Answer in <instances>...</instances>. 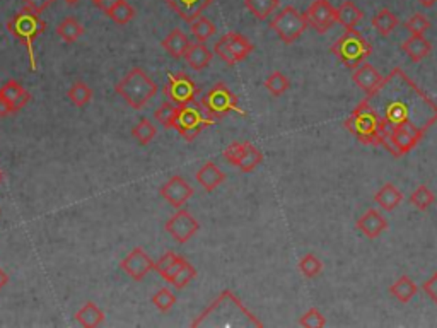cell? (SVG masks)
<instances>
[{
	"mask_svg": "<svg viewBox=\"0 0 437 328\" xmlns=\"http://www.w3.org/2000/svg\"><path fill=\"white\" fill-rule=\"evenodd\" d=\"M359 104L374 120L383 149H388L398 125L415 124L429 130L437 121V104L398 67Z\"/></svg>",
	"mask_w": 437,
	"mask_h": 328,
	"instance_id": "obj_1",
	"label": "cell"
},
{
	"mask_svg": "<svg viewBox=\"0 0 437 328\" xmlns=\"http://www.w3.org/2000/svg\"><path fill=\"white\" fill-rule=\"evenodd\" d=\"M191 327H214V328H231V327H256L261 328V323L250 309L241 303L233 291L226 289L218 294L207 309L200 313L191 322Z\"/></svg>",
	"mask_w": 437,
	"mask_h": 328,
	"instance_id": "obj_2",
	"label": "cell"
},
{
	"mask_svg": "<svg viewBox=\"0 0 437 328\" xmlns=\"http://www.w3.org/2000/svg\"><path fill=\"white\" fill-rule=\"evenodd\" d=\"M7 31L14 36L17 41H21L28 50V59H29V67L31 72L38 71L36 65V56H34V48L33 43L34 39L41 36L46 29V23L39 17L36 12L29 11L28 7L21 9L17 14H14L11 19L7 21Z\"/></svg>",
	"mask_w": 437,
	"mask_h": 328,
	"instance_id": "obj_3",
	"label": "cell"
},
{
	"mask_svg": "<svg viewBox=\"0 0 437 328\" xmlns=\"http://www.w3.org/2000/svg\"><path fill=\"white\" fill-rule=\"evenodd\" d=\"M118 93L134 109H144L157 94V84L141 67L130 69V72L115 86Z\"/></svg>",
	"mask_w": 437,
	"mask_h": 328,
	"instance_id": "obj_4",
	"label": "cell"
},
{
	"mask_svg": "<svg viewBox=\"0 0 437 328\" xmlns=\"http://www.w3.org/2000/svg\"><path fill=\"white\" fill-rule=\"evenodd\" d=\"M331 54L342 62L345 67L356 71L361 64L366 62V59L373 54V46L364 38V34L357 29L345 31L343 36H340L331 45Z\"/></svg>",
	"mask_w": 437,
	"mask_h": 328,
	"instance_id": "obj_5",
	"label": "cell"
},
{
	"mask_svg": "<svg viewBox=\"0 0 437 328\" xmlns=\"http://www.w3.org/2000/svg\"><path fill=\"white\" fill-rule=\"evenodd\" d=\"M200 103H202L205 113H207L209 116L216 118V120H221V118L229 115V113H238V115L246 116V113L239 106L238 96H236L224 82H217L216 86H212L211 89L202 96V101Z\"/></svg>",
	"mask_w": 437,
	"mask_h": 328,
	"instance_id": "obj_6",
	"label": "cell"
},
{
	"mask_svg": "<svg viewBox=\"0 0 437 328\" xmlns=\"http://www.w3.org/2000/svg\"><path fill=\"white\" fill-rule=\"evenodd\" d=\"M308 19L306 14H301L296 7L286 6L277 16L270 21V29L282 39L286 45H292L303 36L308 29Z\"/></svg>",
	"mask_w": 437,
	"mask_h": 328,
	"instance_id": "obj_7",
	"label": "cell"
},
{
	"mask_svg": "<svg viewBox=\"0 0 437 328\" xmlns=\"http://www.w3.org/2000/svg\"><path fill=\"white\" fill-rule=\"evenodd\" d=\"M214 121H216V118L205 116L200 108L191 106V104H181L176 109V120H174L173 129L186 142H194L207 126L214 125Z\"/></svg>",
	"mask_w": 437,
	"mask_h": 328,
	"instance_id": "obj_8",
	"label": "cell"
},
{
	"mask_svg": "<svg viewBox=\"0 0 437 328\" xmlns=\"http://www.w3.org/2000/svg\"><path fill=\"white\" fill-rule=\"evenodd\" d=\"M426 134L427 130H423L422 126L415 124H401L393 130L386 151L395 157L405 156L406 152L418 146V142L422 141Z\"/></svg>",
	"mask_w": 437,
	"mask_h": 328,
	"instance_id": "obj_9",
	"label": "cell"
},
{
	"mask_svg": "<svg viewBox=\"0 0 437 328\" xmlns=\"http://www.w3.org/2000/svg\"><path fill=\"white\" fill-rule=\"evenodd\" d=\"M164 94L169 101L181 106V104L195 103L199 96V87L195 81L186 74H168V84L164 87Z\"/></svg>",
	"mask_w": 437,
	"mask_h": 328,
	"instance_id": "obj_10",
	"label": "cell"
},
{
	"mask_svg": "<svg viewBox=\"0 0 437 328\" xmlns=\"http://www.w3.org/2000/svg\"><path fill=\"white\" fill-rule=\"evenodd\" d=\"M166 233L171 234V238L174 242H178L180 244H185L190 242L194 236L199 233L200 229V222L191 216L186 209H178V212L174 214L166 221L164 224Z\"/></svg>",
	"mask_w": 437,
	"mask_h": 328,
	"instance_id": "obj_11",
	"label": "cell"
},
{
	"mask_svg": "<svg viewBox=\"0 0 437 328\" xmlns=\"http://www.w3.org/2000/svg\"><path fill=\"white\" fill-rule=\"evenodd\" d=\"M304 14L308 24L320 34H325L336 24V9L331 6L330 0H314Z\"/></svg>",
	"mask_w": 437,
	"mask_h": 328,
	"instance_id": "obj_12",
	"label": "cell"
},
{
	"mask_svg": "<svg viewBox=\"0 0 437 328\" xmlns=\"http://www.w3.org/2000/svg\"><path fill=\"white\" fill-rule=\"evenodd\" d=\"M154 264L156 262L144 252V248L135 247L134 250L120 262V269L124 270L130 279H134L135 282H141L151 270H154Z\"/></svg>",
	"mask_w": 437,
	"mask_h": 328,
	"instance_id": "obj_13",
	"label": "cell"
},
{
	"mask_svg": "<svg viewBox=\"0 0 437 328\" xmlns=\"http://www.w3.org/2000/svg\"><path fill=\"white\" fill-rule=\"evenodd\" d=\"M159 194L174 209H181L194 197V188L180 174H174L161 187Z\"/></svg>",
	"mask_w": 437,
	"mask_h": 328,
	"instance_id": "obj_14",
	"label": "cell"
},
{
	"mask_svg": "<svg viewBox=\"0 0 437 328\" xmlns=\"http://www.w3.org/2000/svg\"><path fill=\"white\" fill-rule=\"evenodd\" d=\"M0 98H2V101L7 104L11 113L14 115V113L21 111V109L29 103L31 94H29V91H26L24 86L21 84V82H17L16 79H9V81L4 82L2 87H0Z\"/></svg>",
	"mask_w": 437,
	"mask_h": 328,
	"instance_id": "obj_15",
	"label": "cell"
},
{
	"mask_svg": "<svg viewBox=\"0 0 437 328\" xmlns=\"http://www.w3.org/2000/svg\"><path fill=\"white\" fill-rule=\"evenodd\" d=\"M166 6L171 7L185 23H194L202 16L207 7H211L216 0H164Z\"/></svg>",
	"mask_w": 437,
	"mask_h": 328,
	"instance_id": "obj_16",
	"label": "cell"
},
{
	"mask_svg": "<svg viewBox=\"0 0 437 328\" xmlns=\"http://www.w3.org/2000/svg\"><path fill=\"white\" fill-rule=\"evenodd\" d=\"M356 227L366 236V238L376 239L388 229V221L381 216V214L376 211V209H369L364 216L357 219Z\"/></svg>",
	"mask_w": 437,
	"mask_h": 328,
	"instance_id": "obj_17",
	"label": "cell"
},
{
	"mask_svg": "<svg viewBox=\"0 0 437 328\" xmlns=\"http://www.w3.org/2000/svg\"><path fill=\"white\" fill-rule=\"evenodd\" d=\"M383 79L384 77L378 71H376L374 65H371L367 62L361 64L352 74V81L356 82V84L359 86L366 94L373 93L376 87L381 84Z\"/></svg>",
	"mask_w": 437,
	"mask_h": 328,
	"instance_id": "obj_18",
	"label": "cell"
},
{
	"mask_svg": "<svg viewBox=\"0 0 437 328\" xmlns=\"http://www.w3.org/2000/svg\"><path fill=\"white\" fill-rule=\"evenodd\" d=\"M401 51H403L412 62L418 64L429 56L432 51V45L423 34H412V36L406 38L405 41L401 43Z\"/></svg>",
	"mask_w": 437,
	"mask_h": 328,
	"instance_id": "obj_19",
	"label": "cell"
},
{
	"mask_svg": "<svg viewBox=\"0 0 437 328\" xmlns=\"http://www.w3.org/2000/svg\"><path fill=\"white\" fill-rule=\"evenodd\" d=\"M195 178H196V182L200 183V187L207 192V194H212V192L216 190L218 185H222V183L227 180L226 173L221 172L218 166L214 163H205L202 168L196 172Z\"/></svg>",
	"mask_w": 437,
	"mask_h": 328,
	"instance_id": "obj_20",
	"label": "cell"
},
{
	"mask_svg": "<svg viewBox=\"0 0 437 328\" xmlns=\"http://www.w3.org/2000/svg\"><path fill=\"white\" fill-rule=\"evenodd\" d=\"M362 19H364V12L352 0H345L342 6L336 7V23L342 26L345 31L356 29Z\"/></svg>",
	"mask_w": 437,
	"mask_h": 328,
	"instance_id": "obj_21",
	"label": "cell"
},
{
	"mask_svg": "<svg viewBox=\"0 0 437 328\" xmlns=\"http://www.w3.org/2000/svg\"><path fill=\"white\" fill-rule=\"evenodd\" d=\"M161 45H163L164 50L168 51L173 59H181V56H185L186 51L190 50L191 43L190 38H188L180 28H174L173 31L161 41Z\"/></svg>",
	"mask_w": 437,
	"mask_h": 328,
	"instance_id": "obj_22",
	"label": "cell"
},
{
	"mask_svg": "<svg viewBox=\"0 0 437 328\" xmlns=\"http://www.w3.org/2000/svg\"><path fill=\"white\" fill-rule=\"evenodd\" d=\"M212 51L205 46V43H191L190 50L186 51L185 59L188 65H190L194 71H204L207 69L212 62Z\"/></svg>",
	"mask_w": 437,
	"mask_h": 328,
	"instance_id": "obj_23",
	"label": "cell"
},
{
	"mask_svg": "<svg viewBox=\"0 0 437 328\" xmlns=\"http://www.w3.org/2000/svg\"><path fill=\"white\" fill-rule=\"evenodd\" d=\"M374 202L378 204L383 211L391 212V211H395V209L398 207L401 202H403V194H401V192L395 185L386 183V185H384L381 190L374 195Z\"/></svg>",
	"mask_w": 437,
	"mask_h": 328,
	"instance_id": "obj_24",
	"label": "cell"
},
{
	"mask_svg": "<svg viewBox=\"0 0 437 328\" xmlns=\"http://www.w3.org/2000/svg\"><path fill=\"white\" fill-rule=\"evenodd\" d=\"M76 320L79 325L84 328H96V327L103 325L104 312L99 308L98 304L93 303V301H89V303H86L76 313Z\"/></svg>",
	"mask_w": 437,
	"mask_h": 328,
	"instance_id": "obj_25",
	"label": "cell"
},
{
	"mask_svg": "<svg viewBox=\"0 0 437 328\" xmlns=\"http://www.w3.org/2000/svg\"><path fill=\"white\" fill-rule=\"evenodd\" d=\"M226 39H227V45H229L231 48V51H233V55L236 56V60H238V64L243 62V60H246L248 56L255 51V45H253V43L246 36H243V34L229 31V33H226Z\"/></svg>",
	"mask_w": 437,
	"mask_h": 328,
	"instance_id": "obj_26",
	"label": "cell"
},
{
	"mask_svg": "<svg viewBox=\"0 0 437 328\" xmlns=\"http://www.w3.org/2000/svg\"><path fill=\"white\" fill-rule=\"evenodd\" d=\"M371 23H373V28L378 31L379 36L386 38L390 36L396 29V26H398V17L393 14L390 9H381V11L373 17Z\"/></svg>",
	"mask_w": 437,
	"mask_h": 328,
	"instance_id": "obj_27",
	"label": "cell"
},
{
	"mask_svg": "<svg viewBox=\"0 0 437 328\" xmlns=\"http://www.w3.org/2000/svg\"><path fill=\"white\" fill-rule=\"evenodd\" d=\"M84 34V26H82L76 17H65V19L56 26V36L64 39L65 43H76L79 38Z\"/></svg>",
	"mask_w": 437,
	"mask_h": 328,
	"instance_id": "obj_28",
	"label": "cell"
},
{
	"mask_svg": "<svg viewBox=\"0 0 437 328\" xmlns=\"http://www.w3.org/2000/svg\"><path fill=\"white\" fill-rule=\"evenodd\" d=\"M281 6V0H244V7L258 21H266Z\"/></svg>",
	"mask_w": 437,
	"mask_h": 328,
	"instance_id": "obj_29",
	"label": "cell"
},
{
	"mask_svg": "<svg viewBox=\"0 0 437 328\" xmlns=\"http://www.w3.org/2000/svg\"><path fill=\"white\" fill-rule=\"evenodd\" d=\"M390 292L395 299L400 301V303H408V301L418 292V287L408 275H401L398 281L390 287Z\"/></svg>",
	"mask_w": 437,
	"mask_h": 328,
	"instance_id": "obj_30",
	"label": "cell"
},
{
	"mask_svg": "<svg viewBox=\"0 0 437 328\" xmlns=\"http://www.w3.org/2000/svg\"><path fill=\"white\" fill-rule=\"evenodd\" d=\"M261 163H263V152H261L258 147L253 146L251 142H248L246 151H244L241 161H239V164H238L239 172L251 173V172H255V169Z\"/></svg>",
	"mask_w": 437,
	"mask_h": 328,
	"instance_id": "obj_31",
	"label": "cell"
},
{
	"mask_svg": "<svg viewBox=\"0 0 437 328\" xmlns=\"http://www.w3.org/2000/svg\"><path fill=\"white\" fill-rule=\"evenodd\" d=\"M190 31L199 43H205L209 38H212L216 34L217 28L212 21H209L207 17L200 16L199 19H195L194 23H190Z\"/></svg>",
	"mask_w": 437,
	"mask_h": 328,
	"instance_id": "obj_32",
	"label": "cell"
},
{
	"mask_svg": "<svg viewBox=\"0 0 437 328\" xmlns=\"http://www.w3.org/2000/svg\"><path fill=\"white\" fill-rule=\"evenodd\" d=\"M67 96L74 106L84 108L91 103V99H93V89L84 84V82H76V84H72L71 89L67 91Z\"/></svg>",
	"mask_w": 437,
	"mask_h": 328,
	"instance_id": "obj_33",
	"label": "cell"
},
{
	"mask_svg": "<svg viewBox=\"0 0 437 328\" xmlns=\"http://www.w3.org/2000/svg\"><path fill=\"white\" fill-rule=\"evenodd\" d=\"M263 86H265V89L273 96V98H278V96H282L283 93H287V91H289L291 81L286 76H283L282 72L275 71L265 79Z\"/></svg>",
	"mask_w": 437,
	"mask_h": 328,
	"instance_id": "obj_34",
	"label": "cell"
},
{
	"mask_svg": "<svg viewBox=\"0 0 437 328\" xmlns=\"http://www.w3.org/2000/svg\"><path fill=\"white\" fill-rule=\"evenodd\" d=\"M132 135L134 139H137V142L141 144V146H149V144L154 141V137L157 135V129L156 125H152L151 120L144 118V120H141L134 126Z\"/></svg>",
	"mask_w": 437,
	"mask_h": 328,
	"instance_id": "obj_35",
	"label": "cell"
},
{
	"mask_svg": "<svg viewBox=\"0 0 437 328\" xmlns=\"http://www.w3.org/2000/svg\"><path fill=\"white\" fill-rule=\"evenodd\" d=\"M135 14H137V12H135V9L130 6V4L126 2V0H121V2L118 4V6H115V7L111 9V11L108 12V17L115 24L125 26V24H129L130 21L134 19Z\"/></svg>",
	"mask_w": 437,
	"mask_h": 328,
	"instance_id": "obj_36",
	"label": "cell"
},
{
	"mask_svg": "<svg viewBox=\"0 0 437 328\" xmlns=\"http://www.w3.org/2000/svg\"><path fill=\"white\" fill-rule=\"evenodd\" d=\"M434 202L436 195L432 194V190L427 185L417 187V190L410 195V204H412L413 207H417L418 211H427Z\"/></svg>",
	"mask_w": 437,
	"mask_h": 328,
	"instance_id": "obj_37",
	"label": "cell"
},
{
	"mask_svg": "<svg viewBox=\"0 0 437 328\" xmlns=\"http://www.w3.org/2000/svg\"><path fill=\"white\" fill-rule=\"evenodd\" d=\"M299 270L304 277L313 279L323 272V262L313 253H308L299 260Z\"/></svg>",
	"mask_w": 437,
	"mask_h": 328,
	"instance_id": "obj_38",
	"label": "cell"
},
{
	"mask_svg": "<svg viewBox=\"0 0 437 328\" xmlns=\"http://www.w3.org/2000/svg\"><path fill=\"white\" fill-rule=\"evenodd\" d=\"M176 109H178L176 104L168 99V101H164L159 108H157L154 118L164 126V129H173L174 120H176Z\"/></svg>",
	"mask_w": 437,
	"mask_h": 328,
	"instance_id": "obj_39",
	"label": "cell"
},
{
	"mask_svg": "<svg viewBox=\"0 0 437 328\" xmlns=\"http://www.w3.org/2000/svg\"><path fill=\"white\" fill-rule=\"evenodd\" d=\"M152 304H154L161 313H168L171 312L173 306L176 304V296H174L168 287H163V289H159L152 296Z\"/></svg>",
	"mask_w": 437,
	"mask_h": 328,
	"instance_id": "obj_40",
	"label": "cell"
},
{
	"mask_svg": "<svg viewBox=\"0 0 437 328\" xmlns=\"http://www.w3.org/2000/svg\"><path fill=\"white\" fill-rule=\"evenodd\" d=\"M195 275H196V270H195V267L190 264V262H185V264H183V267L180 270H178L176 272V275H174V277L171 279V286H174L176 287V289H183V287H186L188 284H190L191 281H194L195 279Z\"/></svg>",
	"mask_w": 437,
	"mask_h": 328,
	"instance_id": "obj_41",
	"label": "cell"
},
{
	"mask_svg": "<svg viewBox=\"0 0 437 328\" xmlns=\"http://www.w3.org/2000/svg\"><path fill=\"white\" fill-rule=\"evenodd\" d=\"M405 29L410 34H426V31L431 29V21L421 12H417V14L405 21Z\"/></svg>",
	"mask_w": 437,
	"mask_h": 328,
	"instance_id": "obj_42",
	"label": "cell"
},
{
	"mask_svg": "<svg viewBox=\"0 0 437 328\" xmlns=\"http://www.w3.org/2000/svg\"><path fill=\"white\" fill-rule=\"evenodd\" d=\"M299 325L306 328H323L326 327V318L323 317L320 309L311 308L299 318Z\"/></svg>",
	"mask_w": 437,
	"mask_h": 328,
	"instance_id": "obj_43",
	"label": "cell"
},
{
	"mask_svg": "<svg viewBox=\"0 0 437 328\" xmlns=\"http://www.w3.org/2000/svg\"><path fill=\"white\" fill-rule=\"evenodd\" d=\"M246 147H248V142H233L231 146H227L224 149V152H222V157H224L227 163L238 168L239 161H241V157L244 154V151H246Z\"/></svg>",
	"mask_w": 437,
	"mask_h": 328,
	"instance_id": "obj_44",
	"label": "cell"
},
{
	"mask_svg": "<svg viewBox=\"0 0 437 328\" xmlns=\"http://www.w3.org/2000/svg\"><path fill=\"white\" fill-rule=\"evenodd\" d=\"M214 51H216V55L222 60V62L227 64V65H231V67L238 64V60H236V56L233 55V51H231L229 45H227L226 34H222V36L218 38V41L216 43V46H214Z\"/></svg>",
	"mask_w": 437,
	"mask_h": 328,
	"instance_id": "obj_45",
	"label": "cell"
},
{
	"mask_svg": "<svg viewBox=\"0 0 437 328\" xmlns=\"http://www.w3.org/2000/svg\"><path fill=\"white\" fill-rule=\"evenodd\" d=\"M24 7H28L29 11L36 12V14H43L48 7L54 6L55 0H23Z\"/></svg>",
	"mask_w": 437,
	"mask_h": 328,
	"instance_id": "obj_46",
	"label": "cell"
},
{
	"mask_svg": "<svg viewBox=\"0 0 437 328\" xmlns=\"http://www.w3.org/2000/svg\"><path fill=\"white\" fill-rule=\"evenodd\" d=\"M176 257H178L176 253H173V252H166L164 255L161 257L159 260H157L156 264H154V270H156V272L159 274V275H163V274L166 272V270H168V267L173 264V262H174V258H176Z\"/></svg>",
	"mask_w": 437,
	"mask_h": 328,
	"instance_id": "obj_47",
	"label": "cell"
},
{
	"mask_svg": "<svg viewBox=\"0 0 437 328\" xmlns=\"http://www.w3.org/2000/svg\"><path fill=\"white\" fill-rule=\"evenodd\" d=\"M185 262H186V258H185V257H180V255H178L176 258H174L173 264L168 267V270H166V272H164L163 275H161V277H163L166 282H171V279L174 277V275H176V272L181 269Z\"/></svg>",
	"mask_w": 437,
	"mask_h": 328,
	"instance_id": "obj_48",
	"label": "cell"
},
{
	"mask_svg": "<svg viewBox=\"0 0 437 328\" xmlns=\"http://www.w3.org/2000/svg\"><path fill=\"white\" fill-rule=\"evenodd\" d=\"M422 289H423V292H426V294L429 296L431 299L434 301V303L437 304V272H436L434 275H432L429 281L423 282Z\"/></svg>",
	"mask_w": 437,
	"mask_h": 328,
	"instance_id": "obj_49",
	"label": "cell"
},
{
	"mask_svg": "<svg viewBox=\"0 0 437 328\" xmlns=\"http://www.w3.org/2000/svg\"><path fill=\"white\" fill-rule=\"evenodd\" d=\"M120 2H121V0H101V2H99L98 6H96V7H98V9H101V11L104 12V14L108 16V12L111 11V9L115 7V6H118V4H120Z\"/></svg>",
	"mask_w": 437,
	"mask_h": 328,
	"instance_id": "obj_50",
	"label": "cell"
},
{
	"mask_svg": "<svg viewBox=\"0 0 437 328\" xmlns=\"http://www.w3.org/2000/svg\"><path fill=\"white\" fill-rule=\"evenodd\" d=\"M9 284V275H7V272L6 270L2 269V267H0V291L4 289V287H6Z\"/></svg>",
	"mask_w": 437,
	"mask_h": 328,
	"instance_id": "obj_51",
	"label": "cell"
},
{
	"mask_svg": "<svg viewBox=\"0 0 437 328\" xmlns=\"http://www.w3.org/2000/svg\"><path fill=\"white\" fill-rule=\"evenodd\" d=\"M9 115H12L11 109H9L7 104L2 101V98H0V118H6V116H9Z\"/></svg>",
	"mask_w": 437,
	"mask_h": 328,
	"instance_id": "obj_52",
	"label": "cell"
},
{
	"mask_svg": "<svg viewBox=\"0 0 437 328\" xmlns=\"http://www.w3.org/2000/svg\"><path fill=\"white\" fill-rule=\"evenodd\" d=\"M418 4H421L422 7H426V9H431V7H434L436 4H437V0H417Z\"/></svg>",
	"mask_w": 437,
	"mask_h": 328,
	"instance_id": "obj_53",
	"label": "cell"
},
{
	"mask_svg": "<svg viewBox=\"0 0 437 328\" xmlns=\"http://www.w3.org/2000/svg\"><path fill=\"white\" fill-rule=\"evenodd\" d=\"M65 4H67V6H77L79 2H81V0H64Z\"/></svg>",
	"mask_w": 437,
	"mask_h": 328,
	"instance_id": "obj_54",
	"label": "cell"
},
{
	"mask_svg": "<svg viewBox=\"0 0 437 328\" xmlns=\"http://www.w3.org/2000/svg\"><path fill=\"white\" fill-rule=\"evenodd\" d=\"M2 180H4V173H2V169H0V183H2Z\"/></svg>",
	"mask_w": 437,
	"mask_h": 328,
	"instance_id": "obj_55",
	"label": "cell"
},
{
	"mask_svg": "<svg viewBox=\"0 0 437 328\" xmlns=\"http://www.w3.org/2000/svg\"><path fill=\"white\" fill-rule=\"evenodd\" d=\"M93 2L96 4V6H98V4H99V2H101V0H93Z\"/></svg>",
	"mask_w": 437,
	"mask_h": 328,
	"instance_id": "obj_56",
	"label": "cell"
}]
</instances>
